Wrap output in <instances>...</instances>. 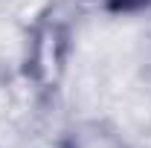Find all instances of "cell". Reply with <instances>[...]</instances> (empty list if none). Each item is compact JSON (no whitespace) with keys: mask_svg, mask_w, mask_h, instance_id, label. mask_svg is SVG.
<instances>
[{"mask_svg":"<svg viewBox=\"0 0 151 148\" xmlns=\"http://www.w3.org/2000/svg\"><path fill=\"white\" fill-rule=\"evenodd\" d=\"M26 61L41 87L55 84L67 64V32L58 20H44L26 44Z\"/></svg>","mask_w":151,"mask_h":148,"instance_id":"obj_1","label":"cell"},{"mask_svg":"<svg viewBox=\"0 0 151 148\" xmlns=\"http://www.w3.org/2000/svg\"><path fill=\"white\" fill-rule=\"evenodd\" d=\"M67 148H128V145L116 128L96 122V119H84L73 128Z\"/></svg>","mask_w":151,"mask_h":148,"instance_id":"obj_2","label":"cell"}]
</instances>
